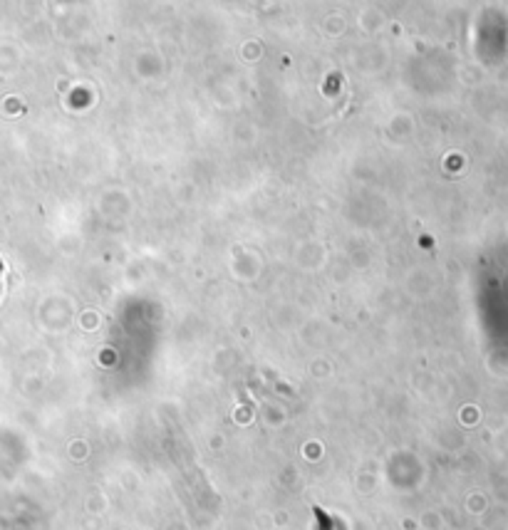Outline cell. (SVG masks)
I'll use <instances>...</instances> for the list:
<instances>
[{
  "mask_svg": "<svg viewBox=\"0 0 508 530\" xmlns=\"http://www.w3.org/2000/svg\"><path fill=\"white\" fill-rule=\"evenodd\" d=\"M315 518L320 523V530H335V521L323 511V508H315Z\"/></svg>",
  "mask_w": 508,
  "mask_h": 530,
  "instance_id": "obj_1",
  "label": "cell"
}]
</instances>
